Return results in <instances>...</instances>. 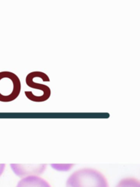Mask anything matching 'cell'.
<instances>
[{"mask_svg": "<svg viewBox=\"0 0 140 187\" xmlns=\"http://www.w3.org/2000/svg\"><path fill=\"white\" fill-rule=\"evenodd\" d=\"M66 187H109V184L99 171L92 168H83L70 175Z\"/></svg>", "mask_w": 140, "mask_h": 187, "instance_id": "cell-1", "label": "cell"}, {"mask_svg": "<svg viewBox=\"0 0 140 187\" xmlns=\"http://www.w3.org/2000/svg\"><path fill=\"white\" fill-rule=\"evenodd\" d=\"M21 83L18 76L10 71L0 72V102H10L19 96Z\"/></svg>", "mask_w": 140, "mask_h": 187, "instance_id": "cell-2", "label": "cell"}, {"mask_svg": "<svg viewBox=\"0 0 140 187\" xmlns=\"http://www.w3.org/2000/svg\"><path fill=\"white\" fill-rule=\"evenodd\" d=\"M36 78H41L43 81H47V82L50 81V78H49L48 75L47 74L42 72H40V71H34V72H31L29 73L28 75H26V85L30 88L41 91L42 93L43 94H45L47 97L49 99L50 97V95H51V90H50V89L47 85L34 82V79Z\"/></svg>", "mask_w": 140, "mask_h": 187, "instance_id": "cell-3", "label": "cell"}, {"mask_svg": "<svg viewBox=\"0 0 140 187\" xmlns=\"http://www.w3.org/2000/svg\"><path fill=\"white\" fill-rule=\"evenodd\" d=\"M11 169L18 176L26 178L29 176H37L45 171L46 165H17L11 164Z\"/></svg>", "mask_w": 140, "mask_h": 187, "instance_id": "cell-4", "label": "cell"}, {"mask_svg": "<svg viewBox=\"0 0 140 187\" xmlns=\"http://www.w3.org/2000/svg\"><path fill=\"white\" fill-rule=\"evenodd\" d=\"M16 187H50L46 180L38 176H29L21 180Z\"/></svg>", "mask_w": 140, "mask_h": 187, "instance_id": "cell-5", "label": "cell"}, {"mask_svg": "<svg viewBox=\"0 0 140 187\" xmlns=\"http://www.w3.org/2000/svg\"><path fill=\"white\" fill-rule=\"evenodd\" d=\"M116 187H140L139 181L136 178H127L121 180Z\"/></svg>", "mask_w": 140, "mask_h": 187, "instance_id": "cell-6", "label": "cell"}, {"mask_svg": "<svg viewBox=\"0 0 140 187\" xmlns=\"http://www.w3.org/2000/svg\"><path fill=\"white\" fill-rule=\"evenodd\" d=\"M5 164H0V175L2 174V172L5 170Z\"/></svg>", "mask_w": 140, "mask_h": 187, "instance_id": "cell-7", "label": "cell"}]
</instances>
